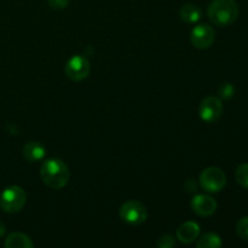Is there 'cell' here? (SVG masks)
Returning <instances> with one entry per match:
<instances>
[{
  "mask_svg": "<svg viewBox=\"0 0 248 248\" xmlns=\"http://www.w3.org/2000/svg\"><path fill=\"white\" fill-rule=\"evenodd\" d=\"M239 12L235 0H213L208 5L207 16L215 26L227 27L236 21Z\"/></svg>",
  "mask_w": 248,
  "mask_h": 248,
  "instance_id": "6da1fadb",
  "label": "cell"
},
{
  "mask_svg": "<svg viewBox=\"0 0 248 248\" xmlns=\"http://www.w3.org/2000/svg\"><path fill=\"white\" fill-rule=\"evenodd\" d=\"M40 177L50 188L62 189L69 181V170L61 159H48L41 165Z\"/></svg>",
  "mask_w": 248,
  "mask_h": 248,
  "instance_id": "7a4b0ae2",
  "label": "cell"
},
{
  "mask_svg": "<svg viewBox=\"0 0 248 248\" xmlns=\"http://www.w3.org/2000/svg\"><path fill=\"white\" fill-rule=\"evenodd\" d=\"M27 194L21 186H7L0 194V207L6 213H16L24 207Z\"/></svg>",
  "mask_w": 248,
  "mask_h": 248,
  "instance_id": "3957f363",
  "label": "cell"
},
{
  "mask_svg": "<svg viewBox=\"0 0 248 248\" xmlns=\"http://www.w3.org/2000/svg\"><path fill=\"white\" fill-rule=\"evenodd\" d=\"M120 218L130 225L143 224L148 218L147 207L137 200L126 201L120 207Z\"/></svg>",
  "mask_w": 248,
  "mask_h": 248,
  "instance_id": "277c9868",
  "label": "cell"
},
{
  "mask_svg": "<svg viewBox=\"0 0 248 248\" xmlns=\"http://www.w3.org/2000/svg\"><path fill=\"white\" fill-rule=\"evenodd\" d=\"M200 184L203 190L208 193H218L227 184V176L218 167H207L200 174Z\"/></svg>",
  "mask_w": 248,
  "mask_h": 248,
  "instance_id": "5b68a950",
  "label": "cell"
},
{
  "mask_svg": "<svg viewBox=\"0 0 248 248\" xmlns=\"http://www.w3.org/2000/svg\"><path fill=\"white\" fill-rule=\"evenodd\" d=\"M65 75L72 81H82L86 79L91 70L89 60L84 56H73L65 64Z\"/></svg>",
  "mask_w": 248,
  "mask_h": 248,
  "instance_id": "8992f818",
  "label": "cell"
},
{
  "mask_svg": "<svg viewBox=\"0 0 248 248\" xmlns=\"http://www.w3.org/2000/svg\"><path fill=\"white\" fill-rule=\"evenodd\" d=\"M216 31L208 24H198L190 33V41L199 50H206L215 43Z\"/></svg>",
  "mask_w": 248,
  "mask_h": 248,
  "instance_id": "52a82bcc",
  "label": "cell"
},
{
  "mask_svg": "<svg viewBox=\"0 0 248 248\" xmlns=\"http://www.w3.org/2000/svg\"><path fill=\"white\" fill-rule=\"evenodd\" d=\"M199 113H200V118L205 123H216L217 120H219L223 114L222 101L217 97H207L201 102Z\"/></svg>",
  "mask_w": 248,
  "mask_h": 248,
  "instance_id": "ba28073f",
  "label": "cell"
},
{
  "mask_svg": "<svg viewBox=\"0 0 248 248\" xmlns=\"http://www.w3.org/2000/svg\"><path fill=\"white\" fill-rule=\"evenodd\" d=\"M191 208L200 217H210L217 211V201L208 195H196L191 200Z\"/></svg>",
  "mask_w": 248,
  "mask_h": 248,
  "instance_id": "9c48e42d",
  "label": "cell"
},
{
  "mask_svg": "<svg viewBox=\"0 0 248 248\" xmlns=\"http://www.w3.org/2000/svg\"><path fill=\"white\" fill-rule=\"evenodd\" d=\"M200 235V225L195 222H186L177 229V239L182 244H191Z\"/></svg>",
  "mask_w": 248,
  "mask_h": 248,
  "instance_id": "30bf717a",
  "label": "cell"
},
{
  "mask_svg": "<svg viewBox=\"0 0 248 248\" xmlns=\"http://www.w3.org/2000/svg\"><path fill=\"white\" fill-rule=\"evenodd\" d=\"M46 149L39 142H29L23 147V156L31 162L44 159Z\"/></svg>",
  "mask_w": 248,
  "mask_h": 248,
  "instance_id": "8fae6325",
  "label": "cell"
},
{
  "mask_svg": "<svg viewBox=\"0 0 248 248\" xmlns=\"http://www.w3.org/2000/svg\"><path fill=\"white\" fill-rule=\"evenodd\" d=\"M179 17H181L182 21H184L186 23H196L201 19L202 17V11L199 6L194 4H186L182 6V9L179 10Z\"/></svg>",
  "mask_w": 248,
  "mask_h": 248,
  "instance_id": "7c38bea8",
  "label": "cell"
},
{
  "mask_svg": "<svg viewBox=\"0 0 248 248\" xmlns=\"http://www.w3.org/2000/svg\"><path fill=\"white\" fill-rule=\"evenodd\" d=\"M34 244L31 237L22 232H12L5 240L6 248H33Z\"/></svg>",
  "mask_w": 248,
  "mask_h": 248,
  "instance_id": "4fadbf2b",
  "label": "cell"
},
{
  "mask_svg": "<svg viewBox=\"0 0 248 248\" xmlns=\"http://www.w3.org/2000/svg\"><path fill=\"white\" fill-rule=\"evenodd\" d=\"M223 242L219 235L215 234V232H206L205 235L199 239L198 248H219L222 247Z\"/></svg>",
  "mask_w": 248,
  "mask_h": 248,
  "instance_id": "5bb4252c",
  "label": "cell"
},
{
  "mask_svg": "<svg viewBox=\"0 0 248 248\" xmlns=\"http://www.w3.org/2000/svg\"><path fill=\"white\" fill-rule=\"evenodd\" d=\"M235 178H236L237 183L242 186V188L248 189V164L240 165L235 173Z\"/></svg>",
  "mask_w": 248,
  "mask_h": 248,
  "instance_id": "9a60e30c",
  "label": "cell"
},
{
  "mask_svg": "<svg viewBox=\"0 0 248 248\" xmlns=\"http://www.w3.org/2000/svg\"><path fill=\"white\" fill-rule=\"evenodd\" d=\"M218 94H219L220 98H223V99L232 98L235 94L234 85L230 84V82H224V84H223L222 86L218 89Z\"/></svg>",
  "mask_w": 248,
  "mask_h": 248,
  "instance_id": "2e32d148",
  "label": "cell"
},
{
  "mask_svg": "<svg viewBox=\"0 0 248 248\" xmlns=\"http://www.w3.org/2000/svg\"><path fill=\"white\" fill-rule=\"evenodd\" d=\"M236 232L240 239H242L244 241H248V217H242L237 222Z\"/></svg>",
  "mask_w": 248,
  "mask_h": 248,
  "instance_id": "e0dca14e",
  "label": "cell"
},
{
  "mask_svg": "<svg viewBox=\"0 0 248 248\" xmlns=\"http://www.w3.org/2000/svg\"><path fill=\"white\" fill-rule=\"evenodd\" d=\"M157 246L160 248H172L176 246V240L172 235L166 234L160 237L159 241H157Z\"/></svg>",
  "mask_w": 248,
  "mask_h": 248,
  "instance_id": "ac0fdd59",
  "label": "cell"
},
{
  "mask_svg": "<svg viewBox=\"0 0 248 248\" xmlns=\"http://www.w3.org/2000/svg\"><path fill=\"white\" fill-rule=\"evenodd\" d=\"M47 4L53 10H63L68 6L69 0H47Z\"/></svg>",
  "mask_w": 248,
  "mask_h": 248,
  "instance_id": "d6986e66",
  "label": "cell"
},
{
  "mask_svg": "<svg viewBox=\"0 0 248 248\" xmlns=\"http://www.w3.org/2000/svg\"><path fill=\"white\" fill-rule=\"evenodd\" d=\"M186 183L189 184V186H184V189H186V191H189V193H194V191H196V186H195V182H194V179H188Z\"/></svg>",
  "mask_w": 248,
  "mask_h": 248,
  "instance_id": "ffe728a7",
  "label": "cell"
},
{
  "mask_svg": "<svg viewBox=\"0 0 248 248\" xmlns=\"http://www.w3.org/2000/svg\"><path fill=\"white\" fill-rule=\"evenodd\" d=\"M5 232H6V227H5L4 223H2L1 220H0V239H1V237L4 236Z\"/></svg>",
  "mask_w": 248,
  "mask_h": 248,
  "instance_id": "44dd1931",
  "label": "cell"
}]
</instances>
